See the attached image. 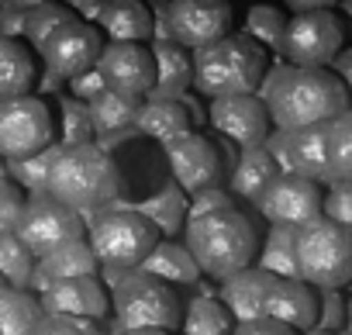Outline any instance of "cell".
Wrapping results in <instances>:
<instances>
[{
  "label": "cell",
  "instance_id": "1",
  "mask_svg": "<svg viewBox=\"0 0 352 335\" xmlns=\"http://www.w3.org/2000/svg\"><path fill=\"white\" fill-rule=\"evenodd\" d=\"M256 97L266 104L270 125L283 131L324 125L352 104L345 83L335 73L311 66H276L273 73H263Z\"/></svg>",
  "mask_w": 352,
  "mask_h": 335
},
{
  "label": "cell",
  "instance_id": "2",
  "mask_svg": "<svg viewBox=\"0 0 352 335\" xmlns=\"http://www.w3.org/2000/svg\"><path fill=\"white\" fill-rule=\"evenodd\" d=\"M45 194L73 208L87 221V215L104 211L121 197V166L104 145H59L49 166Z\"/></svg>",
  "mask_w": 352,
  "mask_h": 335
},
{
  "label": "cell",
  "instance_id": "3",
  "mask_svg": "<svg viewBox=\"0 0 352 335\" xmlns=\"http://www.w3.org/2000/svg\"><path fill=\"white\" fill-rule=\"evenodd\" d=\"M184 232H187L184 246L197 259L201 273L211 280H225L256 263V252H259L256 221L245 211H239L235 204L190 218L184 225Z\"/></svg>",
  "mask_w": 352,
  "mask_h": 335
},
{
  "label": "cell",
  "instance_id": "4",
  "mask_svg": "<svg viewBox=\"0 0 352 335\" xmlns=\"http://www.w3.org/2000/svg\"><path fill=\"white\" fill-rule=\"evenodd\" d=\"M194 87L211 97L228 94H256L263 73H266V52L249 35H225L204 49L194 52Z\"/></svg>",
  "mask_w": 352,
  "mask_h": 335
},
{
  "label": "cell",
  "instance_id": "5",
  "mask_svg": "<svg viewBox=\"0 0 352 335\" xmlns=\"http://www.w3.org/2000/svg\"><path fill=\"white\" fill-rule=\"evenodd\" d=\"M297 277L314 290H342L352 283V232L324 215L297 228Z\"/></svg>",
  "mask_w": 352,
  "mask_h": 335
},
{
  "label": "cell",
  "instance_id": "6",
  "mask_svg": "<svg viewBox=\"0 0 352 335\" xmlns=\"http://www.w3.org/2000/svg\"><path fill=\"white\" fill-rule=\"evenodd\" d=\"M111 311L118 325L111 332H135V328H180L184 314V297L176 294V287L162 283L152 273L128 270L121 283L111 290Z\"/></svg>",
  "mask_w": 352,
  "mask_h": 335
},
{
  "label": "cell",
  "instance_id": "7",
  "mask_svg": "<svg viewBox=\"0 0 352 335\" xmlns=\"http://www.w3.org/2000/svg\"><path fill=\"white\" fill-rule=\"evenodd\" d=\"M90 218V249L97 256L100 266H121V270H135L148 252L152 246L162 239L159 228L138 215L135 208L128 204H111L104 211H94L87 215Z\"/></svg>",
  "mask_w": 352,
  "mask_h": 335
},
{
  "label": "cell",
  "instance_id": "8",
  "mask_svg": "<svg viewBox=\"0 0 352 335\" xmlns=\"http://www.w3.org/2000/svg\"><path fill=\"white\" fill-rule=\"evenodd\" d=\"M345 28L331 11H304L294 14L280 39V56L290 59V66H311L324 69L342 52Z\"/></svg>",
  "mask_w": 352,
  "mask_h": 335
},
{
  "label": "cell",
  "instance_id": "9",
  "mask_svg": "<svg viewBox=\"0 0 352 335\" xmlns=\"http://www.w3.org/2000/svg\"><path fill=\"white\" fill-rule=\"evenodd\" d=\"M14 235L25 242V249L38 259L66 242H76L87 235V221L83 215H76L73 208L59 204L49 194H35L32 201H25V211L18 218Z\"/></svg>",
  "mask_w": 352,
  "mask_h": 335
},
{
  "label": "cell",
  "instance_id": "10",
  "mask_svg": "<svg viewBox=\"0 0 352 335\" xmlns=\"http://www.w3.org/2000/svg\"><path fill=\"white\" fill-rule=\"evenodd\" d=\"M162 149H166V166L173 173V184L184 194H201L208 187H221L225 159L208 135L184 131V135L162 142Z\"/></svg>",
  "mask_w": 352,
  "mask_h": 335
},
{
  "label": "cell",
  "instance_id": "11",
  "mask_svg": "<svg viewBox=\"0 0 352 335\" xmlns=\"http://www.w3.org/2000/svg\"><path fill=\"white\" fill-rule=\"evenodd\" d=\"M52 145V114L42 97L0 100V159H25Z\"/></svg>",
  "mask_w": 352,
  "mask_h": 335
},
{
  "label": "cell",
  "instance_id": "12",
  "mask_svg": "<svg viewBox=\"0 0 352 335\" xmlns=\"http://www.w3.org/2000/svg\"><path fill=\"white\" fill-rule=\"evenodd\" d=\"M321 184L300 177V173H276V180L263 191V197L256 201L259 215L270 225H307L321 215Z\"/></svg>",
  "mask_w": 352,
  "mask_h": 335
},
{
  "label": "cell",
  "instance_id": "13",
  "mask_svg": "<svg viewBox=\"0 0 352 335\" xmlns=\"http://www.w3.org/2000/svg\"><path fill=\"white\" fill-rule=\"evenodd\" d=\"M169 28L176 45L197 52L232 32V4L228 0H173Z\"/></svg>",
  "mask_w": 352,
  "mask_h": 335
},
{
  "label": "cell",
  "instance_id": "14",
  "mask_svg": "<svg viewBox=\"0 0 352 335\" xmlns=\"http://www.w3.org/2000/svg\"><path fill=\"white\" fill-rule=\"evenodd\" d=\"M94 69L100 73L104 87H111L118 94L148 97V90L155 87V63H152V52L142 42H111V45H104Z\"/></svg>",
  "mask_w": 352,
  "mask_h": 335
},
{
  "label": "cell",
  "instance_id": "15",
  "mask_svg": "<svg viewBox=\"0 0 352 335\" xmlns=\"http://www.w3.org/2000/svg\"><path fill=\"white\" fill-rule=\"evenodd\" d=\"M208 121L214 131H221L228 142L249 149L263 145L270 135V111L256 94H228V97H211Z\"/></svg>",
  "mask_w": 352,
  "mask_h": 335
},
{
  "label": "cell",
  "instance_id": "16",
  "mask_svg": "<svg viewBox=\"0 0 352 335\" xmlns=\"http://www.w3.org/2000/svg\"><path fill=\"white\" fill-rule=\"evenodd\" d=\"M100 49H104L100 32L76 18V21H73L69 28H63L38 56L45 59V69H49V73H56L59 80H73V76H80V73H87V69L97 66Z\"/></svg>",
  "mask_w": 352,
  "mask_h": 335
},
{
  "label": "cell",
  "instance_id": "17",
  "mask_svg": "<svg viewBox=\"0 0 352 335\" xmlns=\"http://www.w3.org/2000/svg\"><path fill=\"white\" fill-rule=\"evenodd\" d=\"M42 311H56V314H80V318H97L104 321L111 311V294L100 283V277H69V280H56L49 283L42 294Z\"/></svg>",
  "mask_w": 352,
  "mask_h": 335
},
{
  "label": "cell",
  "instance_id": "18",
  "mask_svg": "<svg viewBox=\"0 0 352 335\" xmlns=\"http://www.w3.org/2000/svg\"><path fill=\"white\" fill-rule=\"evenodd\" d=\"M263 314L297 332H307L314 328V318H318V290L304 283L300 277H273L263 294Z\"/></svg>",
  "mask_w": 352,
  "mask_h": 335
},
{
  "label": "cell",
  "instance_id": "19",
  "mask_svg": "<svg viewBox=\"0 0 352 335\" xmlns=\"http://www.w3.org/2000/svg\"><path fill=\"white\" fill-rule=\"evenodd\" d=\"M97 270H100V263H97L90 242H87V239H76V242H66V246H59V249H52V252H45V256L35 259V270H32V283H28V290L42 294V290H45L49 283H56V280L94 277Z\"/></svg>",
  "mask_w": 352,
  "mask_h": 335
},
{
  "label": "cell",
  "instance_id": "20",
  "mask_svg": "<svg viewBox=\"0 0 352 335\" xmlns=\"http://www.w3.org/2000/svg\"><path fill=\"white\" fill-rule=\"evenodd\" d=\"M135 270L152 273V277H159L169 287H197L204 280V273H201L197 259L190 256V249L184 242H173V239H159L152 246V252Z\"/></svg>",
  "mask_w": 352,
  "mask_h": 335
},
{
  "label": "cell",
  "instance_id": "21",
  "mask_svg": "<svg viewBox=\"0 0 352 335\" xmlns=\"http://www.w3.org/2000/svg\"><path fill=\"white\" fill-rule=\"evenodd\" d=\"M148 52H152V63H155V87L148 90V97L152 100H180L190 90V80H194L190 52L176 42H155Z\"/></svg>",
  "mask_w": 352,
  "mask_h": 335
},
{
  "label": "cell",
  "instance_id": "22",
  "mask_svg": "<svg viewBox=\"0 0 352 335\" xmlns=\"http://www.w3.org/2000/svg\"><path fill=\"white\" fill-rule=\"evenodd\" d=\"M273 273L259 270V266H245L232 277L221 280V290H218V301L228 307V314L235 321H249V318H259L263 314V294L270 287Z\"/></svg>",
  "mask_w": 352,
  "mask_h": 335
},
{
  "label": "cell",
  "instance_id": "23",
  "mask_svg": "<svg viewBox=\"0 0 352 335\" xmlns=\"http://www.w3.org/2000/svg\"><path fill=\"white\" fill-rule=\"evenodd\" d=\"M280 166L273 162V155L266 152V145H249L242 149V155L232 166V177H228V191L235 201H259L263 191L276 180Z\"/></svg>",
  "mask_w": 352,
  "mask_h": 335
},
{
  "label": "cell",
  "instance_id": "24",
  "mask_svg": "<svg viewBox=\"0 0 352 335\" xmlns=\"http://www.w3.org/2000/svg\"><path fill=\"white\" fill-rule=\"evenodd\" d=\"M324 125H307V128L287 131L290 173H300V177H307L314 184H331V177H328V155H324Z\"/></svg>",
  "mask_w": 352,
  "mask_h": 335
},
{
  "label": "cell",
  "instance_id": "25",
  "mask_svg": "<svg viewBox=\"0 0 352 335\" xmlns=\"http://www.w3.org/2000/svg\"><path fill=\"white\" fill-rule=\"evenodd\" d=\"M190 107L184 100H145L135 114V131L155 142H169L176 135L190 131Z\"/></svg>",
  "mask_w": 352,
  "mask_h": 335
},
{
  "label": "cell",
  "instance_id": "26",
  "mask_svg": "<svg viewBox=\"0 0 352 335\" xmlns=\"http://www.w3.org/2000/svg\"><path fill=\"white\" fill-rule=\"evenodd\" d=\"M35 80H38V69H35L32 49H25V42L18 39L0 35V100L32 94Z\"/></svg>",
  "mask_w": 352,
  "mask_h": 335
},
{
  "label": "cell",
  "instance_id": "27",
  "mask_svg": "<svg viewBox=\"0 0 352 335\" xmlns=\"http://www.w3.org/2000/svg\"><path fill=\"white\" fill-rule=\"evenodd\" d=\"M100 32L111 42H145L152 39V14L142 0H107L100 11Z\"/></svg>",
  "mask_w": 352,
  "mask_h": 335
},
{
  "label": "cell",
  "instance_id": "28",
  "mask_svg": "<svg viewBox=\"0 0 352 335\" xmlns=\"http://www.w3.org/2000/svg\"><path fill=\"white\" fill-rule=\"evenodd\" d=\"M235 318L228 314V307L218 301V294H197L190 301H184V314H180V335H232Z\"/></svg>",
  "mask_w": 352,
  "mask_h": 335
},
{
  "label": "cell",
  "instance_id": "29",
  "mask_svg": "<svg viewBox=\"0 0 352 335\" xmlns=\"http://www.w3.org/2000/svg\"><path fill=\"white\" fill-rule=\"evenodd\" d=\"M42 301L28 287H0V335H32L42 318Z\"/></svg>",
  "mask_w": 352,
  "mask_h": 335
},
{
  "label": "cell",
  "instance_id": "30",
  "mask_svg": "<svg viewBox=\"0 0 352 335\" xmlns=\"http://www.w3.org/2000/svg\"><path fill=\"white\" fill-rule=\"evenodd\" d=\"M142 107V97H131V94H118L111 87H104L97 97L87 100V111H90V125L94 131L100 135H114V131H124L135 125V114Z\"/></svg>",
  "mask_w": 352,
  "mask_h": 335
},
{
  "label": "cell",
  "instance_id": "31",
  "mask_svg": "<svg viewBox=\"0 0 352 335\" xmlns=\"http://www.w3.org/2000/svg\"><path fill=\"white\" fill-rule=\"evenodd\" d=\"M128 208H135L138 215H145V218L159 228L162 239L180 235L184 225H187V197H184V191L176 187V184L159 187L152 197H145L142 204H128Z\"/></svg>",
  "mask_w": 352,
  "mask_h": 335
},
{
  "label": "cell",
  "instance_id": "32",
  "mask_svg": "<svg viewBox=\"0 0 352 335\" xmlns=\"http://www.w3.org/2000/svg\"><path fill=\"white\" fill-rule=\"evenodd\" d=\"M294 239H297L294 225H270V232H266V239L256 252V266L273 273V277H297Z\"/></svg>",
  "mask_w": 352,
  "mask_h": 335
},
{
  "label": "cell",
  "instance_id": "33",
  "mask_svg": "<svg viewBox=\"0 0 352 335\" xmlns=\"http://www.w3.org/2000/svg\"><path fill=\"white\" fill-rule=\"evenodd\" d=\"M324 155L331 184L352 180V111H342L324 125Z\"/></svg>",
  "mask_w": 352,
  "mask_h": 335
},
{
  "label": "cell",
  "instance_id": "34",
  "mask_svg": "<svg viewBox=\"0 0 352 335\" xmlns=\"http://www.w3.org/2000/svg\"><path fill=\"white\" fill-rule=\"evenodd\" d=\"M76 21V11L73 8H63V4H38L32 11H25V39L32 42L35 52H42L63 28H69Z\"/></svg>",
  "mask_w": 352,
  "mask_h": 335
},
{
  "label": "cell",
  "instance_id": "35",
  "mask_svg": "<svg viewBox=\"0 0 352 335\" xmlns=\"http://www.w3.org/2000/svg\"><path fill=\"white\" fill-rule=\"evenodd\" d=\"M56 152H59V142H56V145H45V149H38V152H32V155H25V159H8L4 173H8V177H11V180H14L21 191L45 194L49 166H52Z\"/></svg>",
  "mask_w": 352,
  "mask_h": 335
},
{
  "label": "cell",
  "instance_id": "36",
  "mask_svg": "<svg viewBox=\"0 0 352 335\" xmlns=\"http://www.w3.org/2000/svg\"><path fill=\"white\" fill-rule=\"evenodd\" d=\"M35 270V256L25 249V242L14 232H0V277L11 287H28Z\"/></svg>",
  "mask_w": 352,
  "mask_h": 335
},
{
  "label": "cell",
  "instance_id": "37",
  "mask_svg": "<svg viewBox=\"0 0 352 335\" xmlns=\"http://www.w3.org/2000/svg\"><path fill=\"white\" fill-rule=\"evenodd\" d=\"M283 28H287V18L280 8H270V4H256L249 8L245 14V35L259 45H270L280 52V39H283Z\"/></svg>",
  "mask_w": 352,
  "mask_h": 335
},
{
  "label": "cell",
  "instance_id": "38",
  "mask_svg": "<svg viewBox=\"0 0 352 335\" xmlns=\"http://www.w3.org/2000/svg\"><path fill=\"white\" fill-rule=\"evenodd\" d=\"M63 107V142L59 145H83L94 138V125H90V111L83 100L76 97H63L59 100Z\"/></svg>",
  "mask_w": 352,
  "mask_h": 335
},
{
  "label": "cell",
  "instance_id": "39",
  "mask_svg": "<svg viewBox=\"0 0 352 335\" xmlns=\"http://www.w3.org/2000/svg\"><path fill=\"white\" fill-rule=\"evenodd\" d=\"M100 321L97 318H80V314H56V311H45L35 325L32 335H90L97 332Z\"/></svg>",
  "mask_w": 352,
  "mask_h": 335
},
{
  "label": "cell",
  "instance_id": "40",
  "mask_svg": "<svg viewBox=\"0 0 352 335\" xmlns=\"http://www.w3.org/2000/svg\"><path fill=\"white\" fill-rule=\"evenodd\" d=\"M328 187L331 191L321 201V215L331 218V221H338V225H345L352 232V180H335Z\"/></svg>",
  "mask_w": 352,
  "mask_h": 335
},
{
  "label": "cell",
  "instance_id": "41",
  "mask_svg": "<svg viewBox=\"0 0 352 335\" xmlns=\"http://www.w3.org/2000/svg\"><path fill=\"white\" fill-rule=\"evenodd\" d=\"M21 211H25V191L8 173H0V232H14Z\"/></svg>",
  "mask_w": 352,
  "mask_h": 335
},
{
  "label": "cell",
  "instance_id": "42",
  "mask_svg": "<svg viewBox=\"0 0 352 335\" xmlns=\"http://www.w3.org/2000/svg\"><path fill=\"white\" fill-rule=\"evenodd\" d=\"M314 328L331 332V335L345 328V301H342V290H318V318H314Z\"/></svg>",
  "mask_w": 352,
  "mask_h": 335
},
{
  "label": "cell",
  "instance_id": "43",
  "mask_svg": "<svg viewBox=\"0 0 352 335\" xmlns=\"http://www.w3.org/2000/svg\"><path fill=\"white\" fill-rule=\"evenodd\" d=\"M235 197L232 191L225 187H208L201 194H190V204H187V218H197V215H208V211H218V208H232Z\"/></svg>",
  "mask_w": 352,
  "mask_h": 335
},
{
  "label": "cell",
  "instance_id": "44",
  "mask_svg": "<svg viewBox=\"0 0 352 335\" xmlns=\"http://www.w3.org/2000/svg\"><path fill=\"white\" fill-rule=\"evenodd\" d=\"M232 335H300V332L283 325V321H276V318L259 314V318H249V321H235Z\"/></svg>",
  "mask_w": 352,
  "mask_h": 335
},
{
  "label": "cell",
  "instance_id": "45",
  "mask_svg": "<svg viewBox=\"0 0 352 335\" xmlns=\"http://www.w3.org/2000/svg\"><path fill=\"white\" fill-rule=\"evenodd\" d=\"M69 87H73L76 100H90V97H97V94L104 90V80H100V73H97V69H87V73L73 76V80H69Z\"/></svg>",
  "mask_w": 352,
  "mask_h": 335
},
{
  "label": "cell",
  "instance_id": "46",
  "mask_svg": "<svg viewBox=\"0 0 352 335\" xmlns=\"http://www.w3.org/2000/svg\"><path fill=\"white\" fill-rule=\"evenodd\" d=\"M0 35H8V39H18V35H25V11L0 8Z\"/></svg>",
  "mask_w": 352,
  "mask_h": 335
},
{
  "label": "cell",
  "instance_id": "47",
  "mask_svg": "<svg viewBox=\"0 0 352 335\" xmlns=\"http://www.w3.org/2000/svg\"><path fill=\"white\" fill-rule=\"evenodd\" d=\"M331 63H335V76L345 83V90H349V100H352V49L338 52Z\"/></svg>",
  "mask_w": 352,
  "mask_h": 335
},
{
  "label": "cell",
  "instance_id": "48",
  "mask_svg": "<svg viewBox=\"0 0 352 335\" xmlns=\"http://www.w3.org/2000/svg\"><path fill=\"white\" fill-rule=\"evenodd\" d=\"M104 4H107V0H73V11H76V18H83V21L90 25V21L100 18Z\"/></svg>",
  "mask_w": 352,
  "mask_h": 335
},
{
  "label": "cell",
  "instance_id": "49",
  "mask_svg": "<svg viewBox=\"0 0 352 335\" xmlns=\"http://www.w3.org/2000/svg\"><path fill=\"white\" fill-rule=\"evenodd\" d=\"M283 4H287L294 14H304V11H331L338 0H283Z\"/></svg>",
  "mask_w": 352,
  "mask_h": 335
},
{
  "label": "cell",
  "instance_id": "50",
  "mask_svg": "<svg viewBox=\"0 0 352 335\" xmlns=\"http://www.w3.org/2000/svg\"><path fill=\"white\" fill-rule=\"evenodd\" d=\"M38 4H52V0H0V8H11V11H32Z\"/></svg>",
  "mask_w": 352,
  "mask_h": 335
},
{
  "label": "cell",
  "instance_id": "51",
  "mask_svg": "<svg viewBox=\"0 0 352 335\" xmlns=\"http://www.w3.org/2000/svg\"><path fill=\"white\" fill-rule=\"evenodd\" d=\"M124 335H176L169 328H135V332H124Z\"/></svg>",
  "mask_w": 352,
  "mask_h": 335
},
{
  "label": "cell",
  "instance_id": "52",
  "mask_svg": "<svg viewBox=\"0 0 352 335\" xmlns=\"http://www.w3.org/2000/svg\"><path fill=\"white\" fill-rule=\"evenodd\" d=\"M345 328H352V297L345 301Z\"/></svg>",
  "mask_w": 352,
  "mask_h": 335
},
{
  "label": "cell",
  "instance_id": "53",
  "mask_svg": "<svg viewBox=\"0 0 352 335\" xmlns=\"http://www.w3.org/2000/svg\"><path fill=\"white\" fill-rule=\"evenodd\" d=\"M90 335H121V332H111V328H97V332H90Z\"/></svg>",
  "mask_w": 352,
  "mask_h": 335
},
{
  "label": "cell",
  "instance_id": "54",
  "mask_svg": "<svg viewBox=\"0 0 352 335\" xmlns=\"http://www.w3.org/2000/svg\"><path fill=\"white\" fill-rule=\"evenodd\" d=\"M304 335H331V332H321V328H307Z\"/></svg>",
  "mask_w": 352,
  "mask_h": 335
},
{
  "label": "cell",
  "instance_id": "55",
  "mask_svg": "<svg viewBox=\"0 0 352 335\" xmlns=\"http://www.w3.org/2000/svg\"><path fill=\"white\" fill-rule=\"evenodd\" d=\"M335 335H352V328H342V332H335Z\"/></svg>",
  "mask_w": 352,
  "mask_h": 335
},
{
  "label": "cell",
  "instance_id": "56",
  "mask_svg": "<svg viewBox=\"0 0 352 335\" xmlns=\"http://www.w3.org/2000/svg\"><path fill=\"white\" fill-rule=\"evenodd\" d=\"M345 11H349V14H352V0H345Z\"/></svg>",
  "mask_w": 352,
  "mask_h": 335
},
{
  "label": "cell",
  "instance_id": "57",
  "mask_svg": "<svg viewBox=\"0 0 352 335\" xmlns=\"http://www.w3.org/2000/svg\"><path fill=\"white\" fill-rule=\"evenodd\" d=\"M0 173H4V166H0Z\"/></svg>",
  "mask_w": 352,
  "mask_h": 335
}]
</instances>
